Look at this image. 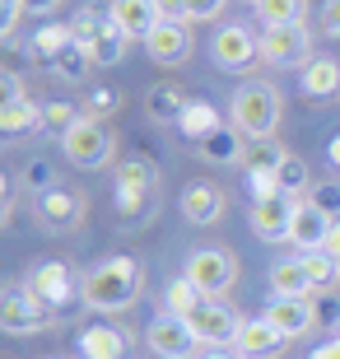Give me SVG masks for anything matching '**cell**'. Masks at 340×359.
<instances>
[{"mask_svg":"<svg viewBox=\"0 0 340 359\" xmlns=\"http://www.w3.org/2000/svg\"><path fill=\"white\" fill-rule=\"evenodd\" d=\"M126 42H131V38H126L117 24H107L103 33L89 42V61H93V66H117L121 56H126Z\"/></svg>","mask_w":340,"mask_h":359,"instance_id":"cell-29","label":"cell"},{"mask_svg":"<svg viewBox=\"0 0 340 359\" xmlns=\"http://www.w3.org/2000/svg\"><path fill=\"white\" fill-rule=\"evenodd\" d=\"M210 47H215V61H219L224 70H243V66H252V61L261 56V38H257L252 28H243V24L219 28Z\"/></svg>","mask_w":340,"mask_h":359,"instance_id":"cell-13","label":"cell"},{"mask_svg":"<svg viewBox=\"0 0 340 359\" xmlns=\"http://www.w3.org/2000/svg\"><path fill=\"white\" fill-rule=\"evenodd\" d=\"M38 215L52 229H75L84 219V196L70 187H47V191H38Z\"/></svg>","mask_w":340,"mask_h":359,"instance_id":"cell-14","label":"cell"},{"mask_svg":"<svg viewBox=\"0 0 340 359\" xmlns=\"http://www.w3.org/2000/svg\"><path fill=\"white\" fill-rule=\"evenodd\" d=\"M233 350L243 359H280L289 350V336L280 332L271 318H252V322H243V332H238Z\"/></svg>","mask_w":340,"mask_h":359,"instance_id":"cell-11","label":"cell"},{"mask_svg":"<svg viewBox=\"0 0 340 359\" xmlns=\"http://www.w3.org/2000/svg\"><path fill=\"white\" fill-rule=\"evenodd\" d=\"M28 290L38 294L47 308H61V304H70V271L61 266V262H42V266H33V276H28Z\"/></svg>","mask_w":340,"mask_h":359,"instance_id":"cell-19","label":"cell"},{"mask_svg":"<svg viewBox=\"0 0 340 359\" xmlns=\"http://www.w3.org/2000/svg\"><path fill=\"white\" fill-rule=\"evenodd\" d=\"M158 168L149 159H121L117 163V187H135V191H154Z\"/></svg>","mask_w":340,"mask_h":359,"instance_id":"cell-31","label":"cell"},{"mask_svg":"<svg viewBox=\"0 0 340 359\" xmlns=\"http://www.w3.org/2000/svg\"><path fill=\"white\" fill-rule=\"evenodd\" d=\"M158 5V14H163V19H186V24H191V14H186V0H154Z\"/></svg>","mask_w":340,"mask_h":359,"instance_id":"cell-44","label":"cell"},{"mask_svg":"<svg viewBox=\"0 0 340 359\" xmlns=\"http://www.w3.org/2000/svg\"><path fill=\"white\" fill-rule=\"evenodd\" d=\"M70 42H75V33H70V24H47L33 38V56H42V61H56V56L66 52Z\"/></svg>","mask_w":340,"mask_h":359,"instance_id":"cell-32","label":"cell"},{"mask_svg":"<svg viewBox=\"0 0 340 359\" xmlns=\"http://www.w3.org/2000/svg\"><path fill=\"white\" fill-rule=\"evenodd\" d=\"M336 336H340V327H336Z\"/></svg>","mask_w":340,"mask_h":359,"instance_id":"cell-51","label":"cell"},{"mask_svg":"<svg viewBox=\"0 0 340 359\" xmlns=\"http://www.w3.org/2000/svg\"><path fill=\"white\" fill-rule=\"evenodd\" d=\"M117 210L131 219V224H140L144 215L154 210V191H135V187H117Z\"/></svg>","mask_w":340,"mask_h":359,"instance_id":"cell-33","label":"cell"},{"mask_svg":"<svg viewBox=\"0 0 340 359\" xmlns=\"http://www.w3.org/2000/svg\"><path fill=\"white\" fill-rule=\"evenodd\" d=\"M327 159H331V168H340V135L327 145Z\"/></svg>","mask_w":340,"mask_h":359,"instance_id":"cell-49","label":"cell"},{"mask_svg":"<svg viewBox=\"0 0 340 359\" xmlns=\"http://www.w3.org/2000/svg\"><path fill=\"white\" fill-rule=\"evenodd\" d=\"M24 10L28 14H56V10H61V0H24Z\"/></svg>","mask_w":340,"mask_h":359,"instance_id":"cell-46","label":"cell"},{"mask_svg":"<svg viewBox=\"0 0 340 359\" xmlns=\"http://www.w3.org/2000/svg\"><path fill=\"white\" fill-rule=\"evenodd\" d=\"M186 280L196 285L205 299H219V294L233 290L238 280V257L229 248H200V252L186 257Z\"/></svg>","mask_w":340,"mask_h":359,"instance_id":"cell-4","label":"cell"},{"mask_svg":"<svg viewBox=\"0 0 340 359\" xmlns=\"http://www.w3.org/2000/svg\"><path fill=\"white\" fill-rule=\"evenodd\" d=\"M271 290L275 294H313V280L303 271V257H285L271 266Z\"/></svg>","mask_w":340,"mask_h":359,"instance_id":"cell-26","label":"cell"},{"mask_svg":"<svg viewBox=\"0 0 340 359\" xmlns=\"http://www.w3.org/2000/svg\"><path fill=\"white\" fill-rule=\"evenodd\" d=\"M14 98H24V89H19L14 75H5V80H0V103H14Z\"/></svg>","mask_w":340,"mask_h":359,"instance_id":"cell-45","label":"cell"},{"mask_svg":"<svg viewBox=\"0 0 340 359\" xmlns=\"http://www.w3.org/2000/svg\"><path fill=\"white\" fill-rule=\"evenodd\" d=\"M200 359H243V355H229V350L219 346V350H210V355H200Z\"/></svg>","mask_w":340,"mask_h":359,"instance_id":"cell-50","label":"cell"},{"mask_svg":"<svg viewBox=\"0 0 340 359\" xmlns=\"http://www.w3.org/2000/svg\"><path fill=\"white\" fill-rule=\"evenodd\" d=\"M224 10V0H186V14L191 19H215Z\"/></svg>","mask_w":340,"mask_h":359,"instance_id":"cell-42","label":"cell"},{"mask_svg":"<svg viewBox=\"0 0 340 359\" xmlns=\"http://www.w3.org/2000/svg\"><path fill=\"white\" fill-rule=\"evenodd\" d=\"M313 308H317V327H331V332L340 327V299H336V290H331V294H313Z\"/></svg>","mask_w":340,"mask_h":359,"instance_id":"cell-38","label":"cell"},{"mask_svg":"<svg viewBox=\"0 0 340 359\" xmlns=\"http://www.w3.org/2000/svg\"><path fill=\"white\" fill-rule=\"evenodd\" d=\"M182 107H186V98H182L177 84H154V89L144 93V112H149L154 121H177Z\"/></svg>","mask_w":340,"mask_h":359,"instance_id":"cell-27","label":"cell"},{"mask_svg":"<svg viewBox=\"0 0 340 359\" xmlns=\"http://www.w3.org/2000/svg\"><path fill=\"white\" fill-rule=\"evenodd\" d=\"M243 140H247V135L238 131V126H215L205 140H196V149H200L205 163H243L247 159V145H243Z\"/></svg>","mask_w":340,"mask_h":359,"instance_id":"cell-18","label":"cell"},{"mask_svg":"<svg viewBox=\"0 0 340 359\" xmlns=\"http://www.w3.org/2000/svg\"><path fill=\"white\" fill-rule=\"evenodd\" d=\"M52 66L61 70L66 80H79V75H84V70L93 66V61H89V47H84V42H70V47H66V52H61V56H56Z\"/></svg>","mask_w":340,"mask_h":359,"instance_id":"cell-35","label":"cell"},{"mask_svg":"<svg viewBox=\"0 0 340 359\" xmlns=\"http://www.w3.org/2000/svg\"><path fill=\"white\" fill-rule=\"evenodd\" d=\"M303 271L313 280V294L340 290V257H331L327 248H322V252H303Z\"/></svg>","mask_w":340,"mask_h":359,"instance_id":"cell-24","label":"cell"},{"mask_svg":"<svg viewBox=\"0 0 340 359\" xmlns=\"http://www.w3.org/2000/svg\"><path fill=\"white\" fill-rule=\"evenodd\" d=\"M322 28H327L331 38H340V0H327V5H322Z\"/></svg>","mask_w":340,"mask_h":359,"instance_id":"cell-43","label":"cell"},{"mask_svg":"<svg viewBox=\"0 0 340 359\" xmlns=\"http://www.w3.org/2000/svg\"><path fill=\"white\" fill-rule=\"evenodd\" d=\"M327 252H331V257H340V219H336V224H331V238H327Z\"/></svg>","mask_w":340,"mask_h":359,"instance_id":"cell-48","label":"cell"},{"mask_svg":"<svg viewBox=\"0 0 340 359\" xmlns=\"http://www.w3.org/2000/svg\"><path fill=\"white\" fill-rule=\"evenodd\" d=\"M24 177H28L33 187H38V191L56 187V177H52V163H42V159H33V163H28V168H24Z\"/></svg>","mask_w":340,"mask_h":359,"instance_id":"cell-41","label":"cell"},{"mask_svg":"<svg viewBox=\"0 0 340 359\" xmlns=\"http://www.w3.org/2000/svg\"><path fill=\"white\" fill-rule=\"evenodd\" d=\"M79 117H84V112H79L75 103H47V107H42V121H47V126H52L56 135H66Z\"/></svg>","mask_w":340,"mask_h":359,"instance_id":"cell-36","label":"cell"},{"mask_svg":"<svg viewBox=\"0 0 340 359\" xmlns=\"http://www.w3.org/2000/svg\"><path fill=\"white\" fill-rule=\"evenodd\" d=\"M79 355L84 359H126V336L117 327H89L79 336Z\"/></svg>","mask_w":340,"mask_h":359,"instance_id":"cell-22","label":"cell"},{"mask_svg":"<svg viewBox=\"0 0 340 359\" xmlns=\"http://www.w3.org/2000/svg\"><path fill=\"white\" fill-rule=\"evenodd\" d=\"M229 117L247 140H275L280 131V117H285V103H280V89L266 80H247L243 89L233 93L229 103Z\"/></svg>","mask_w":340,"mask_h":359,"instance_id":"cell-2","label":"cell"},{"mask_svg":"<svg viewBox=\"0 0 340 359\" xmlns=\"http://www.w3.org/2000/svg\"><path fill=\"white\" fill-rule=\"evenodd\" d=\"M224 215V191L215 182H191L182 191V219L186 224H215Z\"/></svg>","mask_w":340,"mask_h":359,"instance_id":"cell-17","label":"cell"},{"mask_svg":"<svg viewBox=\"0 0 340 359\" xmlns=\"http://www.w3.org/2000/svg\"><path fill=\"white\" fill-rule=\"evenodd\" d=\"M266 318L289 336V341H299L303 332H313L317 327V308H313V294H275L271 308H266Z\"/></svg>","mask_w":340,"mask_h":359,"instance_id":"cell-12","label":"cell"},{"mask_svg":"<svg viewBox=\"0 0 340 359\" xmlns=\"http://www.w3.org/2000/svg\"><path fill=\"white\" fill-rule=\"evenodd\" d=\"M177 126H182V135H191V140H205L215 126H224L219 112H215V103H205V98H191V103L182 107V117H177Z\"/></svg>","mask_w":340,"mask_h":359,"instance_id":"cell-25","label":"cell"},{"mask_svg":"<svg viewBox=\"0 0 340 359\" xmlns=\"http://www.w3.org/2000/svg\"><path fill=\"white\" fill-rule=\"evenodd\" d=\"M144 341H149V350L163 359H191L200 346V336L186 327V318H172V313H163V318L144 332Z\"/></svg>","mask_w":340,"mask_h":359,"instance_id":"cell-10","label":"cell"},{"mask_svg":"<svg viewBox=\"0 0 340 359\" xmlns=\"http://www.w3.org/2000/svg\"><path fill=\"white\" fill-rule=\"evenodd\" d=\"M313 359H340V336H331L327 346H317V350H313Z\"/></svg>","mask_w":340,"mask_h":359,"instance_id":"cell-47","label":"cell"},{"mask_svg":"<svg viewBox=\"0 0 340 359\" xmlns=\"http://www.w3.org/2000/svg\"><path fill=\"white\" fill-rule=\"evenodd\" d=\"M38 126H47V121H42V107L33 103V98H14V103H0V135L19 140V135L38 131Z\"/></svg>","mask_w":340,"mask_h":359,"instance_id":"cell-20","label":"cell"},{"mask_svg":"<svg viewBox=\"0 0 340 359\" xmlns=\"http://www.w3.org/2000/svg\"><path fill=\"white\" fill-rule=\"evenodd\" d=\"M47 327V304H42L33 290H5L0 294V332L10 336H33Z\"/></svg>","mask_w":340,"mask_h":359,"instance_id":"cell-6","label":"cell"},{"mask_svg":"<svg viewBox=\"0 0 340 359\" xmlns=\"http://www.w3.org/2000/svg\"><path fill=\"white\" fill-rule=\"evenodd\" d=\"M107 10H112V24H117L126 38H149V28L163 19L154 0H112Z\"/></svg>","mask_w":340,"mask_h":359,"instance_id":"cell-16","label":"cell"},{"mask_svg":"<svg viewBox=\"0 0 340 359\" xmlns=\"http://www.w3.org/2000/svg\"><path fill=\"white\" fill-rule=\"evenodd\" d=\"M275 177H280V191H294V196H299L303 187H313V182H308V163L294 159V154L280 163V173H275Z\"/></svg>","mask_w":340,"mask_h":359,"instance_id":"cell-37","label":"cell"},{"mask_svg":"<svg viewBox=\"0 0 340 359\" xmlns=\"http://www.w3.org/2000/svg\"><path fill=\"white\" fill-rule=\"evenodd\" d=\"M308 205H317L322 215H331V219H340V182L331 177V182H313L308 187Z\"/></svg>","mask_w":340,"mask_h":359,"instance_id":"cell-34","label":"cell"},{"mask_svg":"<svg viewBox=\"0 0 340 359\" xmlns=\"http://www.w3.org/2000/svg\"><path fill=\"white\" fill-rule=\"evenodd\" d=\"M285 159H289V149L280 145V140H252L243 168H247V177H275Z\"/></svg>","mask_w":340,"mask_h":359,"instance_id":"cell-23","label":"cell"},{"mask_svg":"<svg viewBox=\"0 0 340 359\" xmlns=\"http://www.w3.org/2000/svg\"><path fill=\"white\" fill-rule=\"evenodd\" d=\"M294 215H299V196L294 191H275L266 201H252V233L266 243H285L289 229H294Z\"/></svg>","mask_w":340,"mask_h":359,"instance_id":"cell-7","label":"cell"},{"mask_svg":"<svg viewBox=\"0 0 340 359\" xmlns=\"http://www.w3.org/2000/svg\"><path fill=\"white\" fill-rule=\"evenodd\" d=\"M303 93L308 98H331V93H340V66L331 61V56H313L308 66H303Z\"/></svg>","mask_w":340,"mask_h":359,"instance_id":"cell-21","label":"cell"},{"mask_svg":"<svg viewBox=\"0 0 340 359\" xmlns=\"http://www.w3.org/2000/svg\"><path fill=\"white\" fill-rule=\"evenodd\" d=\"M331 215H322L317 205H299V215H294V229H289V243L299 248V252H322L331 238Z\"/></svg>","mask_w":340,"mask_h":359,"instance_id":"cell-15","label":"cell"},{"mask_svg":"<svg viewBox=\"0 0 340 359\" xmlns=\"http://www.w3.org/2000/svg\"><path fill=\"white\" fill-rule=\"evenodd\" d=\"M186 327H191L200 341H210V346H233L238 332H243V318H238L229 304H219V299H205V304L186 318Z\"/></svg>","mask_w":340,"mask_h":359,"instance_id":"cell-8","label":"cell"},{"mask_svg":"<svg viewBox=\"0 0 340 359\" xmlns=\"http://www.w3.org/2000/svg\"><path fill=\"white\" fill-rule=\"evenodd\" d=\"M61 149H66V159L75 163V168H103V163H112L117 140H112V131H107L98 117H79L75 126L61 135Z\"/></svg>","mask_w":340,"mask_h":359,"instance_id":"cell-3","label":"cell"},{"mask_svg":"<svg viewBox=\"0 0 340 359\" xmlns=\"http://www.w3.org/2000/svg\"><path fill=\"white\" fill-rule=\"evenodd\" d=\"M140 285H144V271L135 257H107L84 276L79 294L84 304L98 308V313H126V308L140 299Z\"/></svg>","mask_w":340,"mask_h":359,"instance_id":"cell-1","label":"cell"},{"mask_svg":"<svg viewBox=\"0 0 340 359\" xmlns=\"http://www.w3.org/2000/svg\"><path fill=\"white\" fill-rule=\"evenodd\" d=\"M261 61L266 66H308L313 61V33L303 24L266 28L261 33Z\"/></svg>","mask_w":340,"mask_h":359,"instance_id":"cell-5","label":"cell"},{"mask_svg":"<svg viewBox=\"0 0 340 359\" xmlns=\"http://www.w3.org/2000/svg\"><path fill=\"white\" fill-rule=\"evenodd\" d=\"M144 52L158 66H182L191 56V33H186V19H158L144 38Z\"/></svg>","mask_w":340,"mask_h":359,"instance_id":"cell-9","label":"cell"},{"mask_svg":"<svg viewBox=\"0 0 340 359\" xmlns=\"http://www.w3.org/2000/svg\"><path fill=\"white\" fill-rule=\"evenodd\" d=\"M19 14L24 10V0H0V38H14V28H19Z\"/></svg>","mask_w":340,"mask_h":359,"instance_id":"cell-39","label":"cell"},{"mask_svg":"<svg viewBox=\"0 0 340 359\" xmlns=\"http://www.w3.org/2000/svg\"><path fill=\"white\" fill-rule=\"evenodd\" d=\"M84 107H89V117H107V112L117 107V93L112 89H93L89 98H84Z\"/></svg>","mask_w":340,"mask_h":359,"instance_id":"cell-40","label":"cell"},{"mask_svg":"<svg viewBox=\"0 0 340 359\" xmlns=\"http://www.w3.org/2000/svg\"><path fill=\"white\" fill-rule=\"evenodd\" d=\"M266 28H285V24H303L308 19V0H257Z\"/></svg>","mask_w":340,"mask_h":359,"instance_id":"cell-28","label":"cell"},{"mask_svg":"<svg viewBox=\"0 0 340 359\" xmlns=\"http://www.w3.org/2000/svg\"><path fill=\"white\" fill-rule=\"evenodd\" d=\"M163 304H168V313L172 318H191V313H196L200 304H205V294L196 290V285H191V280H172L168 285V294H163Z\"/></svg>","mask_w":340,"mask_h":359,"instance_id":"cell-30","label":"cell"}]
</instances>
